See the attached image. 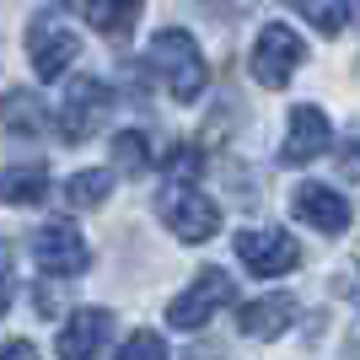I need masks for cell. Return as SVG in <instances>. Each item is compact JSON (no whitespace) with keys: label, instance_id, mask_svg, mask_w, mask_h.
I'll use <instances>...</instances> for the list:
<instances>
[{"label":"cell","instance_id":"603a6c76","mask_svg":"<svg viewBox=\"0 0 360 360\" xmlns=\"http://www.w3.org/2000/svg\"><path fill=\"white\" fill-rule=\"evenodd\" d=\"M0 360H38V345L32 339H11V345H0Z\"/></svg>","mask_w":360,"mask_h":360},{"label":"cell","instance_id":"9a60e30c","mask_svg":"<svg viewBox=\"0 0 360 360\" xmlns=\"http://www.w3.org/2000/svg\"><path fill=\"white\" fill-rule=\"evenodd\" d=\"M140 11H146V0H86V22L103 32V38H113V44L135 32Z\"/></svg>","mask_w":360,"mask_h":360},{"label":"cell","instance_id":"7a4b0ae2","mask_svg":"<svg viewBox=\"0 0 360 360\" xmlns=\"http://www.w3.org/2000/svg\"><path fill=\"white\" fill-rule=\"evenodd\" d=\"M307 65V44H301V32L285 27V22H269V27H258L253 38V54H248V70L264 91H285L290 75Z\"/></svg>","mask_w":360,"mask_h":360},{"label":"cell","instance_id":"2e32d148","mask_svg":"<svg viewBox=\"0 0 360 360\" xmlns=\"http://www.w3.org/2000/svg\"><path fill=\"white\" fill-rule=\"evenodd\" d=\"M108 194H113V172H108V167H91V172L65 178V205H70V210H97Z\"/></svg>","mask_w":360,"mask_h":360},{"label":"cell","instance_id":"ba28073f","mask_svg":"<svg viewBox=\"0 0 360 360\" xmlns=\"http://www.w3.org/2000/svg\"><path fill=\"white\" fill-rule=\"evenodd\" d=\"M237 258L248 264V269L258 274V280H274V274H290L301 264V248L290 231H280V226H253V231H237Z\"/></svg>","mask_w":360,"mask_h":360},{"label":"cell","instance_id":"5bb4252c","mask_svg":"<svg viewBox=\"0 0 360 360\" xmlns=\"http://www.w3.org/2000/svg\"><path fill=\"white\" fill-rule=\"evenodd\" d=\"M49 199V167L44 162H22L0 172V205H44Z\"/></svg>","mask_w":360,"mask_h":360},{"label":"cell","instance_id":"3957f363","mask_svg":"<svg viewBox=\"0 0 360 360\" xmlns=\"http://www.w3.org/2000/svg\"><path fill=\"white\" fill-rule=\"evenodd\" d=\"M108 113H113L108 81H97V75L81 70V75H70V86H65V103H60V113H54V129H60V140L81 146V140H91L108 124Z\"/></svg>","mask_w":360,"mask_h":360},{"label":"cell","instance_id":"9c48e42d","mask_svg":"<svg viewBox=\"0 0 360 360\" xmlns=\"http://www.w3.org/2000/svg\"><path fill=\"white\" fill-rule=\"evenodd\" d=\"M328 140H333L328 113H323L317 103H296V108H290V119H285L280 162H285V167H307V162H317V156L328 150Z\"/></svg>","mask_w":360,"mask_h":360},{"label":"cell","instance_id":"44dd1931","mask_svg":"<svg viewBox=\"0 0 360 360\" xmlns=\"http://www.w3.org/2000/svg\"><path fill=\"white\" fill-rule=\"evenodd\" d=\"M11 296H16V253L11 242H0V312H11Z\"/></svg>","mask_w":360,"mask_h":360},{"label":"cell","instance_id":"5b68a950","mask_svg":"<svg viewBox=\"0 0 360 360\" xmlns=\"http://www.w3.org/2000/svg\"><path fill=\"white\" fill-rule=\"evenodd\" d=\"M32 264H38L49 280H75V274H86L91 248L70 221H49V226L32 231Z\"/></svg>","mask_w":360,"mask_h":360},{"label":"cell","instance_id":"52a82bcc","mask_svg":"<svg viewBox=\"0 0 360 360\" xmlns=\"http://www.w3.org/2000/svg\"><path fill=\"white\" fill-rule=\"evenodd\" d=\"M231 296H237V285H231V274H226V269H199L194 285L183 290V296H172V307H167V328H183V333L205 328Z\"/></svg>","mask_w":360,"mask_h":360},{"label":"cell","instance_id":"6da1fadb","mask_svg":"<svg viewBox=\"0 0 360 360\" xmlns=\"http://www.w3.org/2000/svg\"><path fill=\"white\" fill-rule=\"evenodd\" d=\"M146 65L156 75H162V86L172 103H199V91H205V81H210V70H205V54H199L194 44V32H183V27H162L156 38H150L146 49Z\"/></svg>","mask_w":360,"mask_h":360},{"label":"cell","instance_id":"cb8c5ba5","mask_svg":"<svg viewBox=\"0 0 360 360\" xmlns=\"http://www.w3.org/2000/svg\"><path fill=\"white\" fill-rule=\"evenodd\" d=\"M349 16H355V27H360V0H349Z\"/></svg>","mask_w":360,"mask_h":360},{"label":"cell","instance_id":"d6986e66","mask_svg":"<svg viewBox=\"0 0 360 360\" xmlns=\"http://www.w3.org/2000/svg\"><path fill=\"white\" fill-rule=\"evenodd\" d=\"M113 360H167V339H162V333H150V328H135L119 345Z\"/></svg>","mask_w":360,"mask_h":360},{"label":"cell","instance_id":"e0dca14e","mask_svg":"<svg viewBox=\"0 0 360 360\" xmlns=\"http://www.w3.org/2000/svg\"><path fill=\"white\" fill-rule=\"evenodd\" d=\"M307 22H312L323 38H333V32H345V22H349V0H290Z\"/></svg>","mask_w":360,"mask_h":360},{"label":"cell","instance_id":"ac0fdd59","mask_svg":"<svg viewBox=\"0 0 360 360\" xmlns=\"http://www.w3.org/2000/svg\"><path fill=\"white\" fill-rule=\"evenodd\" d=\"M113 167H119L124 178H140V172H150V146L140 129H124V135H113Z\"/></svg>","mask_w":360,"mask_h":360},{"label":"cell","instance_id":"30bf717a","mask_svg":"<svg viewBox=\"0 0 360 360\" xmlns=\"http://www.w3.org/2000/svg\"><path fill=\"white\" fill-rule=\"evenodd\" d=\"M108 339H113V312L108 307H81V312L65 317L60 339H54V355L60 360H97Z\"/></svg>","mask_w":360,"mask_h":360},{"label":"cell","instance_id":"4fadbf2b","mask_svg":"<svg viewBox=\"0 0 360 360\" xmlns=\"http://www.w3.org/2000/svg\"><path fill=\"white\" fill-rule=\"evenodd\" d=\"M0 124L11 129V135H44L49 129V108H44V97L38 91H27V86H11L6 97H0Z\"/></svg>","mask_w":360,"mask_h":360},{"label":"cell","instance_id":"7402d4cb","mask_svg":"<svg viewBox=\"0 0 360 360\" xmlns=\"http://www.w3.org/2000/svg\"><path fill=\"white\" fill-rule=\"evenodd\" d=\"M339 172H345L349 183H360V129L345 140V156H339Z\"/></svg>","mask_w":360,"mask_h":360},{"label":"cell","instance_id":"7c38bea8","mask_svg":"<svg viewBox=\"0 0 360 360\" xmlns=\"http://www.w3.org/2000/svg\"><path fill=\"white\" fill-rule=\"evenodd\" d=\"M290 323H296V301L290 296H258V301L237 307V328L248 339H280Z\"/></svg>","mask_w":360,"mask_h":360},{"label":"cell","instance_id":"8992f818","mask_svg":"<svg viewBox=\"0 0 360 360\" xmlns=\"http://www.w3.org/2000/svg\"><path fill=\"white\" fill-rule=\"evenodd\" d=\"M75 54H81V38H75L70 22H60V16H49V11L27 22V60L38 70V81H60L75 65Z\"/></svg>","mask_w":360,"mask_h":360},{"label":"cell","instance_id":"277c9868","mask_svg":"<svg viewBox=\"0 0 360 360\" xmlns=\"http://www.w3.org/2000/svg\"><path fill=\"white\" fill-rule=\"evenodd\" d=\"M156 215H162V226H167L178 242H210L215 231H221V205H215L210 194L188 188V183H172V188H162V199H156Z\"/></svg>","mask_w":360,"mask_h":360},{"label":"cell","instance_id":"8fae6325","mask_svg":"<svg viewBox=\"0 0 360 360\" xmlns=\"http://www.w3.org/2000/svg\"><path fill=\"white\" fill-rule=\"evenodd\" d=\"M290 210H296V221H307L323 237L349 231V199L339 188H328V183H301L296 194H290Z\"/></svg>","mask_w":360,"mask_h":360},{"label":"cell","instance_id":"ffe728a7","mask_svg":"<svg viewBox=\"0 0 360 360\" xmlns=\"http://www.w3.org/2000/svg\"><path fill=\"white\" fill-rule=\"evenodd\" d=\"M167 178H172V183H188V178H199V167H205V156H199V150L194 146H178V150H172V156H167Z\"/></svg>","mask_w":360,"mask_h":360}]
</instances>
